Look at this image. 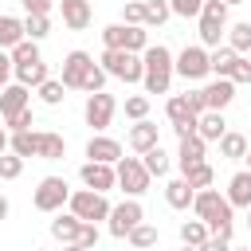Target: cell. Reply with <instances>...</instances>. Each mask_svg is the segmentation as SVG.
<instances>
[{"instance_id": "cell-1", "label": "cell", "mask_w": 251, "mask_h": 251, "mask_svg": "<svg viewBox=\"0 0 251 251\" xmlns=\"http://www.w3.org/2000/svg\"><path fill=\"white\" fill-rule=\"evenodd\" d=\"M192 212H196V220H204V227L212 231V235H227L231 239V224H235V208L227 204V196H220L216 188H200L196 196H192Z\"/></svg>"}, {"instance_id": "cell-2", "label": "cell", "mask_w": 251, "mask_h": 251, "mask_svg": "<svg viewBox=\"0 0 251 251\" xmlns=\"http://www.w3.org/2000/svg\"><path fill=\"white\" fill-rule=\"evenodd\" d=\"M141 67H145V75H141L145 90L149 94H169V82H173V51L165 43H149L141 51Z\"/></svg>"}, {"instance_id": "cell-3", "label": "cell", "mask_w": 251, "mask_h": 251, "mask_svg": "<svg viewBox=\"0 0 251 251\" xmlns=\"http://www.w3.org/2000/svg\"><path fill=\"white\" fill-rule=\"evenodd\" d=\"M196 20H200V43L204 47H220V35L227 31V4L224 0H204Z\"/></svg>"}, {"instance_id": "cell-4", "label": "cell", "mask_w": 251, "mask_h": 251, "mask_svg": "<svg viewBox=\"0 0 251 251\" xmlns=\"http://www.w3.org/2000/svg\"><path fill=\"white\" fill-rule=\"evenodd\" d=\"M98 67H102L110 78H122V82H141V75H145L141 55H133V51H102Z\"/></svg>"}, {"instance_id": "cell-5", "label": "cell", "mask_w": 251, "mask_h": 251, "mask_svg": "<svg viewBox=\"0 0 251 251\" xmlns=\"http://www.w3.org/2000/svg\"><path fill=\"white\" fill-rule=\"evenodd\" d=\"M67 208H71V216H78L82 224H98V220H106V216H110L106 192H90V188H78V192H71Z\"/></svg>"}, {"instance_id": "cell-6", "label": "cell", "mask_w": 251, "mask_h": 251, "mask_svg": "<svg viewBox=\"0 0 251 251\" xmlns=\"http://www.w3.org/2000/svg\"><path fill=\"white\" fill-rule=\"evenodd\" d=\"M114 176H118V188L126 192V196H141V192H149V173H145V165L137 161V157H122L118 165H114Z\"/></svg>"}, {"instance_id": "cell-7", "label": "cell", "mask_w": 251, "mask_h": 251, "mask_svg": "<svg viewBox=\"0 0 251 251\" xmlns=\"http://www.w3.org/2000/svg\"><path fill=\"white\" fill-rule=\"evenodd\" d=\"M67 200H71V188H67L63 176H43V180L35 184V196H31V204H35L39 212H63Z\"/></svg>"}, {"instance_id": "cell-8", "label": "cell", "mask_w": 251, "mask_h": 251, "mask_svg": "<svg viewBox=\"0 0 251 251\" xmlns=\"http://www.w3.org/2000/svg\"><path fill=\"white\" fill-rule=\"evenodd\" d=\"M173 75H180L184 82H200L204 75H212V71H208V51H204V47H184V51L173 59Z\"/></svg>"}, {"instance_id": "cell-9", "label": "cell", "mask_w": 251, "mask_h": 251, "mask_svg": "<svg viewBox=\"0 0 251 251\" xmlns=\"http://www.w3.org/2000/svg\"><path fill=\"white\" fill-rule=\"evenodd\" d=\"M106 220H110V235H114V239H126V235L145 220V212H141V204L129 196V200H122L118 208H110V216H106Z\"/></svg>"}, {"instance_id": "cell-10", "label": "cell", "mask_w": 251, "mask_h": 251, "mask_svg": "<svg viewBox=\"0 0 251 251\" xmlns=\"http://www.w3.org/2000/svg\"><path fill=\"white\" fill-rule=\"evenodd\" d=\"M114 110H118V102H114V94H106V90H98V94H86V106H82V118H86V126H94L98 133L114 122Z\"/></svg>"}, {"instance_id": "cell-11", "label": "cell", "mask_w": 251, "mask_h": 251, "mask_svg": "<svg viewBox=\"0 0 251 251\" xmlns=\"http://www.w3.org/2000/svg\"><path fill=\"white\" fill-rule=\"evenodd\" d=\"M94 67V59L86 55V51H67V59H63V86L67 90H82V78H86V71Z\"/></svg>"}, {"instance_id": "cell-12", "label": "cell", "mask_w": 251, "mask_h": 251, "mask_svg": "<svg viewBox=\"0 0 251 251\" xmlns=\"http://www.w3.org/2000/svg\"><path fill=\"white\" fill-rule=\"evenodd\" d=\"M78 176H82V184H86L90 192H110V188L118 184L114 165H98V161H86V165L78 169Z\"/></svg>"}, {"instance_id": "cell-13", "label": "cell", "mask_w": 251, "mask_h": 251, "mask_svg": "<svg viewBox=\"0 0 251 251\" xmlns=\"http://www.w3.org/2000/svg\"><path fill=\"white\" fill-rule=\"evenodd\" d=\"M31 106V90L27 86H20V82H8L4 90H0V118L8 122V118H16L20 110H27Z\"/></svg>"}, {"instance_id": "cell-14", "label": "cell", "mask_w": 251, "mask_h": 251, "mask_svg": "<svg viewBox=\"0 0 251 251\" xmlns=\"http://www.w3.org/2000/svg\"><path fill=\"white\" fill-rule=\"evenodd\" d=\"M86 157L98 161V165H118V161H122V141H114V137H106V133H94V137L86 141Z\"/></svg>"}, {"instance_id": "cell-15", "label": "cell", "mask_w": 251, "mask_h": 251, "mask_svg": "<svg viewBox=\"0 0 251 251\" xmlns=\"http://www.w3.org/2000/svg\"><path fill=\"white\" fill-rule=\"evenodd\" d=\"M204 90V106L208 110H227L231 106V98H235V82H227V78H216V82H208V86H200Z\"/></svg>"}, {"instance_id": "cell-16", "label": "cell", "mask_w": 251, "mask_h": 251, "mask_svg": "<svg viewBox=\"0 0 251 251\" xmlns=\"http://www.w3.org/2000/svg\"><path fill=\"white\" fill-rule=\"evenodd\" d=\"M126 141H129V149L133 153H149L153 145H161V137H157V126L145 118V122H133L129 126V133H126Z\"/></svg>"}, {"instance_id": "cell-17", "label": "cell", "mask_w": 251, "mask_h": 251, "mask_svg": "<svg viewBox=\"0 0 251 251\" xmlns=\"http://www.w3.org/2000/svg\"><path fill=\"white\" fill-rule=\"evenodd\" d=\"M227 133V122H224V114L220 110H204L200 118H196V137L208 145V141H220Z\"/></svg>"}, {"instance_id": "cell-18", "label": "cell", "mask_w": 251, "mask_h": 251, "mask_svg": "<svg viewBox=\"0 0 251 251\" xmlns=\"http://www.w3.org/2000/svg\"><path fill=\"white\" fill-rule=\"evenodd\" d=\"M78 231H82V220H78V216H71V212H59V216L51 220V235H55L63 247L78 243Z\"/></svg>"}, {"instance_id": "cell-19", "label": "cell", "mask_w": 251, "mask_h": 251, "mask_svg": "<svg viewBox=\"0 0 251 251\" xmlns=\"http://www.w3.org/2000/svg\"><path fill=\"white\" fill-rule=\"evenodd\" d=\"M59 12L71 31H82L90 24V0H59Z\"/></svg>"}, {"instance_id": "cell-20", "label": "cell", "mask_w": 251, "mask_h": 251, "mask_svg": "<svg viewBox=\"0 0 251 251\" xmlns=\"http://www.w3.org/2000/svg\"><path fill=\"white\" fill-rule=\"evenodd\" d=\"M63 153H67V141H63L59 133H51V129L35 133V157H39V161H59Z\"/></svg>"}, {"instance_id": "cell-21", "label": "cell", "mask_w": 251, "mask_h": 251, "mask_svg": "<svg viewBox=\"0 0 251 251\" xmlns=\"http://www.w3.org/2000/svg\"><path fill=\"white\" fill-rule=\"evenodd\" d=\"M204 149H208V145H204L196 133H192V137H180V149H176V165H180V173H188L192 165H200V161H204Z\"/></svg>"}, {"instance_id": "cell-22", "label": "cell", "mask_w": 251, "mask_h": 251, "mask_svg": "<svg viewBox=\"0 0 251 251\" xmlns=\"http://www.w3.org/2000/svg\"><path fill=\"white\" fill-rule=\"evenodd\" d=\"M192 196H196V188H192L184 176H176V180H169V184H165V200H169V208H176V212L192 208Z\"/></svg>"}, {"instance_id": "cell-23", "label": "cell", "mask_w": 251, "mask_h": 251, "mask_svg": "<svg viewBox=\"0 0 251 251\" xmlns=\"http://www.w3.org/2000/svg\"><path fill=\"white\" fill-rule=\"evenodd\" d=\"M227 204L231 208H251V173L247 169L227 180Z\"/></svg>"}, {"instance_id": "cell-24", "label": "cell", "mask_w": 251, "mask_h": 251, "mask_svg": "<svg viewBox=\"0 0 251 251\" xmlns=\"http://www.w3.org/2000/svg\"><path fill=\"white\" fill-rule=\"evenodd\" d=\"M12 75H16V82H20V86H27V90L51 78V75H47V63H43V59H39V63H24V67H12Z\"/></svg>"}, {"instance_id": "cell-25", "label": "cell", "mask_w": 251, "mask_h": 251, "mask_svg": "<svg viewBox=\"0 0 251 251\" xmlns=\"http://www.w3.org/2000/svg\"><path fill=\"white\" fill-rule=\"evenodd\" d=\"M24 39V20L16 16H0V51H12Z\"/></svg>"}, {"instance_id": "cell-26", "label": "cell", "mask_w": 251, "mask_h": 251, "mask_svg": "<svg viewBox=\"0 0 251 251\" xmlns=\"http://www.w3.org/2000/svg\"><path fill=\"white\" fill-rule=\"evenodd\" d=\"M247 149H251V145H247V137H243V133H235V129H227V133L220 137V157H227V161H239Z\"/></svg>"}, {"instance_id": "cell-27", "label": "cell", "mask_w": 251, "mask_h": 251, "mask_svg": "<svg viewBox=\"0 0 251 251\" xmlns=\"http://www.w3.org/2000/svg\"><path fill=\"white\" fill-rule=\"evenodd\" d=\"M235 59H239V55H235L231 47H216V51H208V71L220 75V78H227V71H231Z\"/></svg>"}, {"instance_id": "cell-28", "label": "cell", "mask_w": 251, "mask_h": 251, "mask_svg": "<svg viewBox=\"0 0 251 251\" xmlns=\"http://www.w3.org/2000/svg\"><path fill=\"white\" fill-rule=\"evenodd\" d=\"M141 165H145V173H149V176H165L173 161H169V153H165L161 145H153L149 153H141Z\"/></svg>"}, {"instance_id": "cell-29", "label": "cell", "mask_w": 251, "mask_h": 251, "mask_svg": "<svg viewBox=\"0 0 251 251\" xmlns=\"http://www.w3.org/2000/svg\"><path fill=\"white\" fill-rule=\"evenodd\" d=\"M227 47H231L235 55H247V51H251V24H247V20L227 27Z\"/></svg>"}, {"instance_id": "cell-30", "label": "cell", "mask_w": 251, "mask_h": 251, "mask_svg": "<svg viewBox=\"0 0 251 251\" xmlns=\"http://www.w3.org/2000/svg\"><path fill=\"white\" fill-rule=\"evenodd\" d=\"M208 235H212V231L204 227V220H184V224H180V243H184V247H200Z\"/></svg>"}, {"instance_id": "cell-31", "label": "cell", "mask_w": 251, "mask_h": 251, "mask_svg": "<svg viewBox=\"0 0 251 251\" xmlns=\"http://www.w3.org/2000/svg\"><path fill=\"white\" fill-rule=\"evenodd\" d=\"M126 239H129V247H137V251H149V247H157V227L141 220V224H137V227H133Z\"/></svg>"}, {"instance_id": "cell-32", "label": "cell", "mask_w": 251, "mask_h": 251, "mask_svg": "<svg viewBox=\"0 0 251 251\" xmlns=\"http://www.w3.org/2000/svg\"><path fill=\"white\" fill-rule=\"evenodd\" d=\"M141 8H145V27H161L173 12H169V0H141Z\"/></svg>"}, {"instance_id": "cell-33", "label": "cell", "mask_w": 251, "mask_h": 251, "mask_svg": "<svg viewBox=\"0 0 251 251\" xmlns=\"http://www.w3.org/2000/svg\"><path fill=\"white\" fill-rule=\"evenodd\" d=\"M8 55H12V67H24V63H39V59H43V55H39V43H31V39H20Z\"/></svg>"}, {"instance_id": "cell-34", "label": "cell", "mask_w": 251, "mask_h": 251, "mask_svg": "<svg viewBox=\"0 0 251 251\" xmlns=\"http://www.w3.org/2000/svg\"><path fill=\"white\" fill-rule=\"evenodd\" d=\"M8 153H16V157H35V133H31V129L12 133V137H8Z\"/></svg>"}, {"instance_id": "cell-35", "label": "cell", "mask_w": 251, "mask_h": 251, "mask_svg": "<svg viewBox=\"0 0 251 251\" xmlns=\"http://www.w3.org/2000/svg\"><path fill=\"white\" fill-rule=\"evenodd\" d=\"M180 176L200 192V188H212V176H216V173H212V165H208V161H200V165H192V169H188V173H180Z\"/></svg>"}, {"instance_id": "cell-36", "label": "cell", "mask_w": 251, "mask_h": 251, "mask_svg": "<svg viewBox=\"0 0 251 251\" xmlns=\"http://www.w3.org/2000/svg\"><path fill=\"white\" fill-rule=\"evenodd\" d=\"M47 31H51V16H27V20H24V39L39 43Z\"/></svg>"}, {"instance_id": "cell-37", "label": "cell", "mask_w": 251, "mask_h": 251, "mask_svg": "<svg viewBox=\"0 0 251 251\" xmlns=\"http://www.w3.org/2000/svg\"><path fill=\"white\" fill-rule=\"evenodd\" d=\"M35 90H39V102H43V106H59V102H63V90H67V86H63L59 78H47V82H39Z\"/></svg>"}, {"instance_id": "cell-38", "label": "cell", "mask_w": 251, "mask_h": 251, "mask_svg": "<svg viewBox=\"0 0 251 251\" xmlns=\"http://www.w3.org/2000/svg\"><path fill=\"white\" fill-rule=\"evenodd\" d=\"M165 114H169V122H173V126H180V122H188V118H196V114L188 110V102H184V94H173V98H169V106H165Z\"/></svg>"}, {"instance_id": "cell-39", "label": "cell", "mask_w": 251, "mask_h": 251, "mask_svg": "<svg viewBox=\"0 0 251 251\" xmlns=\"http://www.w3.org/2000/svg\"><path fill=\"white\" fill-rule=\"evenodd\" d=\"M126 118L145 122V118H149V98H145V94H129V98H126Z\"/></svg>"}, {"instance_id": "cell-40", "label": "cell", "mask_w": 251, "mask_h": 251, "mask_svg": "<svg viewBox=\"0 0 251 251\" xmlns=\"http://www.w3.org/2000/svg\"><path fill=\"white\" fill-rule=\"evenodd\" d=\"M122 24H129V27H145V8H141V0L122 4Z\"/></svg>"}, {"instance_id": "cell-41", "label": "cell", "mask_w": 251, "mask_h": 251, "mask_svg": "<svg viewBox=\"0 0 251 251\" xmlns=\"http://www.w3.org/2000/svg\"><path fill=\"white\" fill-rule=\"evenodd\" d=\"M102 43H106V51H122V43H126V24L102 27Z\"/></svg>"}, {"instance_id": "cell-42", "label": "cell", "mask_w": 251, "mask_h": 251, "mask_svg": "<svg viewBox=\"0 0 251 251\" xmlns=\"http://www.w3.org/2000/svg\"><path fill=\"white\" fill-rule=\"evenodd\" d=\"M20 173H24V157L4 153V157H0V180H16Z\"/></svg>"}, {"instance_id": "cell-43", "label": "cell", "mask_w": 251, "mask_h": 251, "mask_svg": "<svg viewBox=\"0 0 251 251\" xmlns=\"http://www.w3.org/2000/svg\"><path fill=\"white\" fill-rule=\"evenodd\" d=\"M200 8H204V0H169V12H173V16H180V20L200 16Z\"/></svg>"}, {"instance_id": "cell-44", "label": "cell", "mask_w": 251, "mask_h": 251, "mask_svg": "<svg viewBox=\"0 0 251 251\" xmlns=\"http://www.w3.org/2000/svg\"><path fill=\"white\" fill-rule=\"evenodd\" d=\"M106 78H110V75H106V71H102V67L94 63V67L86 71V78H82V90H86V94H98V90L106 86Z\"/></svg>"}, {"instance_id": "cell-45", "label": "cell", "mask_w": 251, "mask_h": 251, "mask_svg": "<svg viewBox=\"0 0 251 251\" xmlns=\"http://www.w3.org/2000/svg\"><path fill=\"white\" fill-rule=\"evenodd\" d=\"M227 82H251V59H235L231 63V71H227Z\"/></svg>"}, {"instance_id": "cell-46", "label": "cell", "mask_w": 251, "mask_h": 251, "mask_svg": "<svg viewBox=\"0 0 251 251\" xmlns=\"http://www.w3.org/2000/svg\"><path fill=\"white\" fill-rule=\"evenodd\" d=\"M4 126H8V133H24V129H31V106H27V110H20L16 118H8Z\"/></svg>"}, {"instance_id": "cell-47", "label": "cell", "mask_w": 251, "mask_h": 251, "mask_svg": "<svg viewBox=\"0 0 251 251\" xmlns=\"http://www.w3.org/2000/svg\"><path fill=\"white\" fill-rule=\"evenodd\" d=\"M78 247H98V224H82V231H78Z\"/></svg>"}, {"instance_id": "cell-48", "label": "cell", "mask_w": 251, "mask_h": 251, "mask_svg": "<svg viewBox=\"0 0 251 251\" xmlns=\"http://www.w3.org/2000/svg\"><path fill=\"white\" fill-rule=\"evenodd\" d=\"M196 251H231V239H227V235H208Z\"/></svg>"}, {"instance_id": "cell-49", "label": "cell", "mask_w": 251, "mask_h": 251, "mask_svg": "<svg viewBox=\"0 0 251 251\" xmlns=\"http://www.w3.org/2000/svg\"><path fill=\"white\" fill-rule=\"evenodd\" d=\"M20 4H24V12H27V16H47L55 0H20Z\"/></svg>"}, {"instance_id": "cell-50", "label": "cell", "mask_w": 251, "mask_h": 251, "mask_svg": "<svg viewBox=\"0 0 251 251\" xmlns=\"http://www.w3.org/2000/svg\"><path fill=\"white\" fill-rule=\"evenodd\" d=\"M184 102H188V110H192L196 118L208 110V106H204V90H188V94H184Z\"/></svg>"}, {"instance_id": "cell-51", "label": "cell", "mask_w": 251, "mask_h": 251, "mask_svg": "<svg viewBox=\"0 0 251 251\" xmlns=\"http://www.w3.org/2000/svg\"><path fill=\"white\" fill-rule=\"evenodd\" d=\"M8 78H12V55H4V51H0V90L8 86Z\"/></svg>"}, {"instance_id": "cell-52", "label": "cell", "mask_w": 251, "mask_h": 251, "mask_svg": "<svg viewBox=\"0 0 251 251\" xmlns=\"http://www.w3.org/2000/svg\"><path fill=\"white\" fill-rule=\"evenodd\" d=\"M173 133H176V137H192V133H196V118H188V122L173 126Z\"/></svg>"}, {"instance_id": "cell-53", "label": "cell", "mask_w": 251, "mask_h": 251, "mask_svg": "<svg viewBox=\"0 0 251 251\" xmlns=\"http://www.w3.org/2000/svg\"><path fill=\"white\" fill-rule=\"evenodd\" d=\"M8 137H12V133H8V129H0V157L8 153Z\"/></svg>"}, {"instance_id": "cell-54", "label": "cell", "mask_w": 251, "mask_h": 251, "mask_svg": "<svg viewBox=\"0 0 251 251\" xmlns=\"http://www.w3.org/2000/svg\"><path fill=\"white\" fill-rule=\"evenodd\" d=\"M0 220H8V196H0Z\"/></svg>"}, {"instance_id": "cell-55", "label": "cell", "mask_w": 251, "mask_h": 251, "mask_svg": "<svg viewBox=\"0 0 251 251\" xmlns=\"http://www.w3.org/2000/svg\"><path fill=\"white\" fill-rule=\"evenodd\" d=\"M63 251H86V247H78V243H71V247H63Z\"/></svg>"}, {"instance_id": "cell-56", "label": "cell", "mask_w": 251, "mask_h": 251, "mask_svg": "<svg viewBox=\"0 0 251 251\" xmlns=\"http://www.w3.org/2000/svg\"><path fill=\"white\" fill-rule=\"evenodd\" d=\"M243 161H247V173H251V149H247V153H243Z\"/></svg>"}, {"instance_id": "cell-57", "label": "cell", "mask_w": 251, "mask_h": 251, "mask_svg": "<svg viewBox=\"0 0 251 251\" xmlns=\"http://www.w3.org/2000/svg\"><path fill=\"white\" fill-rule=\"evenodd\" d=\"M224 4H227V8H231V4H243V0H224Z\"/></svg>"}, {"instance_id": "cell-58", "label": "cell", "mask_w": 251, "mask_h": 251, "mask_svg": "<svg viewBox=\"0 0 251 251\" xmlns=\"http://www.w3.org/2000/svg\"><path fill=\"white\" fill-rule=\"evenodd\" d=\"M247 231H251V208H247Z\"/></svg>"}, {"instance_id": "cell-59", "label": "cell", "mask_w": 251, "mask_h": 251, "mask_svg": "<svg viewBox=\"0 0 251 251\" xmlns=\"http://www.w3.org/2000/svg\"><path fill=\"white\" fill-rule=\"evenodd\" d=\"M231 251H251V247H231Z\"/></svg>"}, {"instance_id": "cell-60", "label": "cell", "mask_w": 251, "mask_h": 251, "mask_svg": "<svg viewBox=\"0 0 251 251\" xmlns=\"http://www.w3.org/2000/svg\"><path fill=\"white\" fill-rule=\"evenodd\" d=\"M180 251H196V247H180Z\"/></svg>"}, {"instance_id": "cell-61", "label": "cell", "mask_w": 251, "mask_h": 251, "mask_svg": "<svg viewBox=\"0 0 251 251\" xmlns=\"http://www.w3.org/2000/svg\"><path fill=\"white\" fill-rule=\"evenodd\" d=\"M31 251H43V247H31Z\"/></svg>"}, {"instance_id": "cell-62", "label": "cell", "mask_w": 251, "mask_h": 251, "mask_svg": "<svg viewBox=\"0 0 251 251\" xmlns=\"http://www.w3.org/2000/svg\"><path fill=\"white\" fill-rule=\"evenodd\" d=\"M122 4H129V0H122Z\"/></svg>"}]
</instances>
